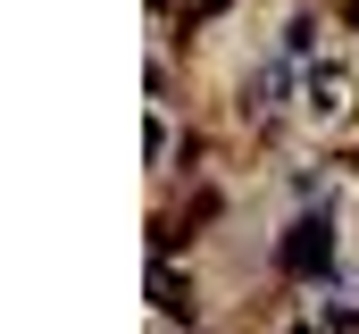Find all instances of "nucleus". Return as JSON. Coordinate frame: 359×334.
<instances>
[{
  "mask_svg": "<svg viewBox=\"0 0 359 334\" xmlns=\"http://www.w3.org/2000/svg\"><path fill=\"white\" fill-rule=\"evenodd\" d=\"M326 218H318V226H301V243H292V267H326Z\"/></svg>",
  "mask_w": 359,
  "mask_h": 334,
  "instance_id": "obj_1",
  "label": "nucleus"
}]
</instances>
